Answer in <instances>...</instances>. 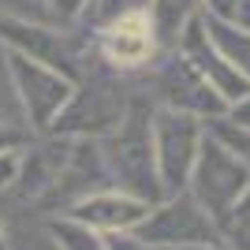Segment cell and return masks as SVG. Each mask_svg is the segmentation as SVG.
<instances>
[{"label":"cell","mask_w":250,"mask_h":250,"mask_svg":"<svg viewBox=\"0 0 250 250\" xmlns=\"http://www.w3.org/2000/svg\"><path fill=\"white\" fill-rule=\"evenodd\" d=\"M231 124L235 127H250V94L243 97V101L231 104Z\"/></svg>","instance_id":"8fae6325"},{"label":"cell","mask_w":250,"mask_h":250,"mask_svg":"<svg viewBox=\"0 0 250 250\" xmlns=\"http://www.w3.org/2000/svg\"><path fill=\"white\" fill-rule=\"evenodd\" d=\"M146 235L157 243H206L209 235V220L202 217L190 202H179V206H168L157 220L146 224Z\"/></svg>","instance_id":"5b68a950"},{"label":"cell","mask_w":250,"mask_h":250,"mask_svg":"<svg viewBox=\"0 0 250 250\" xmlns=\"http://www.w3.org/2000/svg\"><path fill=\"white\" fill-rule=\"evenodd\" d=\"M161 90H165V97L176 104L179 112H187V116L190 112L217 116V112L228 108V101H224V97H220L187 60H172V63H168L165 75H161Z\"/></svg>","instance_id":"277c9868"},{"label":"cell","mask_w":250,"mask_h":250,"mask_svg":"<svg viewBox=\"0 0 250 250\" xmlns=\"http://www.w3.org/2000/svg\"><path fill=\"white\" fill-rule=\"evenodd\" d=\"M146 209L138 202H127V198H97L94 206L83 209L86 220H101V224H127V220H138Z\"/></svg>","instance_id":"ba28073f"},{"label":"cell","mask_w":250,"mask_h":250,"mask_svg":"<svg viewBox=\"0 0 250 250\" xmlns=\"http://www.w3.org/2000/svg\"><path fill=\"white\" fill-rule=\"evenodd\" d=\"M56 4H60V11H67V15H75V11L83 8L86 0H56Z\"/></svg>","instance_id":"7c38bea8"},{"label":"cell","mask_w":250,"mask_h":250,"mask_svg":"<svg viewBox=\"0 0 250 250\" xmlns=\"http://www.w3.org/2000/svg\"><path fill=\"white\" fill-rule=\"evenodd\" d=\"M202 22H206V34L213 38V45L224 52V60L250 79V30L228 19H217V15H202Z\"/></svg>","instance_id":"8992f818"},{"label":"cell","mask_w":250,"mask_h":250,"mask_svg":"<svg viewBox=\"0 0 250 250\" xmlns=\"http://www.w3.org/2000/svg\"><path fill=\"white\" fill-rule=\"evenodd\" d=\"M220 138L228 142V149L235 157H247L250 161V127H220Z\"/></svg>","instance_id":"30bf717a"},{"label":"cell","mask_w":250,"mask_h":250,"mask_svg":"<svg viewBox=\"0 0 250 250\" xmlns=\"http://www.w3.org/2000/svg\"><path fill=\"white\" fill-rule=\"evenodd\" d=\"M101 49L120 67L146 63L157 49V34H153V22H149V11H131V15L112 19L101 34Z\"/></svg>","instance_id":"3957f363"},{"label":"cell","mask_w":250,"mask_h":250,"mask_svg":"<svg viewBox=\"0 0 250 250\" xmlns=\"http://www.w3.org/2000/svg\"><path fill=\"white\" fill-rule=\"evenodd\" d=\"M194 8H198V0H153L149 4V22H153L157 45H179Z\"/></svg>","instance_id":"52a82bcc"},{"label":"cell","mask_w":250,"mask_h":250,"mask_svg":"<svg viewBox=\"0 0 250 250\" xmlns=\"http://www.w3.org/2000/svg\"><path fill=\"white\" fill-rule=\"evenodd\" d=\"M116 250H149V247H142V243H131V239H120V243H116Z\"/></svg>","instance_id":"4fadbf2b"},{"label":"cell","mask_w":250,"mask_h":250,"mask_svg":"<svg viewBox=\"0 0 250 250\" xmlns=\"http://www.w3.org/2000/svg\"><path fill=\"white\" fill-rule=\"evenodd\" d=\"M198 149V127L187 112H165L157 120V161L168 179V190H176L187 176Z\"/></svg>","instance_id":"7a4b0ae2"},{"label":"cell","mask_w":250,"mask_h":250,"mask_svg":"<svg viewBox=\"0 0 250 250\" xmlns=\"http://www.w3.org/2000/svg\"><path fill=\"white\" fill-rule=\"evenodd\" d=\"M153 0H101V15L104 19H120V15H131V11H149Z\"/></svg>","instance_id":"9c48e42d"},{"label":"cell","mask_w":250,"mask_h":250,"mask_svg":"<svg viewBox=\"0 0 250 250\" xmlns=\"http://www.w3.org/2000/svg\"><path fill=\"white\" fill-rule=\"evenodd\" d=\"M235 209H239V213H250V194H247V198H243V202H239Z\"/></svg>","instance_id":"5bb4252c"},{"label":"cell","mask_w":250,"mask_h":250,"mask_svg":"<svg viewBox=\"0 0 250 250\" xmlns=\"http://www.w3.org/2000/svg\"><path fill=\"white\" fill-rule=\"evenodd\" d=\"M243 187H247V168L228 153V146L220 142H202L198 157V194L213 213H224L239 202Z\"/></svg>","instance_id":"6da1fadb"}]
</instances>
